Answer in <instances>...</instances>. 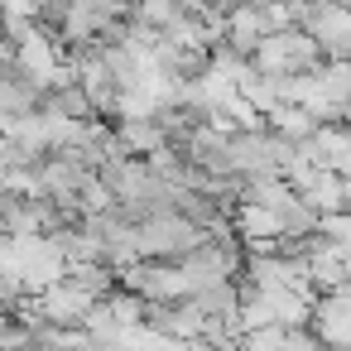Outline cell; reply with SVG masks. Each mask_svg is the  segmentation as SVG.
I'll use <instances>...</instances> for the list:
<instances>
[{
    "label": "cell",
    "mask_w": 351,
    "mask_h": 351,
    "mask_svg": "<svg viewBox=\"0 0 351 351\" xmlns=\"http://www.w3.org/2000/svg\"><path fill=\"white\" fill-rule=\"evenodd\" d=\"M92 303L97 298H87L77 284H68V279H58V284H49V289H39L34 293V313L49 322V327H82V317L92 313Z\"/></svg>",
    "instance_id": "3"
},
{
    "label": "cell",
    "mask_w": 351,
    "mask_h": 351,
    "mask_svg": "<svg viewBox=\"0 0 351 351\" xmlns=\"http://www.w3.org/2000/svg\"><path fill=\"white\" fill-rule=\"evenodd\" d=\"M341 217H351V178H341Z\"/></svg>",
    "instance_id": "11"
},
{
    "label": "cell",
    "mask_w": 351,
    "mask_h": 351,
    "mask_svg": "<svg viewBox=\"0 0 351 351\" xmlns=\"http://www.w3.org/2000/svg\"><path fill=\"white\" fill-rule=\"evenodd\" d=\"M39 111V92L20 77H0V125H15Z\"/></svg>",
    "instance_id": "6"
},
{
    "label": "cell",
    "mask_w": 351,
    "mask_h": 351,
    "mask_svg": "<svg viewBox=\"0 0 351 351\" xmlns=\"http://www.w3.org/2000/svg\"><path fill=\"white\" fill-rule=\"evenodd\" d=\"M111 130H116L121 154H130V159H149V154L164 149V130H159V121H116Z\"/></svg>",
    "instance_id": "4"
},
{
    "label": "cell",
    "mask_w": 351,
    "mask_h": 351,
    "mask_svg": "<svg viewBox=\"0 0 351 351\" xmlns=\"http://www.w3.org/2000/svg\"><path fill=\"white\" fill-rule=\"evenodd\" d=\"M279 341H284V327H255L241 337L236 351H279Z\"/></svg>",
    "instance_id": "9"
},
{
    "label": "cell",
    "mask_w": 351,
    "mask_h": 351,
    "mask_svg": "<svg viewBox=\"0 0 351 351\" xmlns=\"http://www.w3.org/2000/svg\"><path fill=\"white\" fill-rule=\"evenodd\" d=\"M279 351H322V341L308 332V327H284V341Z\"/></svg>",
    "instance_id": "10"
},
{
    "label": "cell",
    "mask_w": 351,
    "mask_h": 351,
    "mask_svg": "<svg viewBox=\"0 0 351 351\" xmlns=\"http://www.w3.org/2000/svg\"><path fill=\"white\" fill-rule=\"evenodd\" d=\"M250 68L260 77H303V73L322 68V53H317V44L303 29H279V34H265L255 44Z\"/></svg>",
    "instance_id": "1"
},
{
    "label": "cell",
    "mask_w": 351,
    "mask_h": 351,
    "mask_svg": "<svg viewBox=\"0 0 351 351\" xmlns=\"http://www.w3.org/2000/svg\"><path fill=\"white\" fill-rule=\"evenodd\" d=\"M63 279H68V284H77V289H82L87 298H97V303H101L106 293H116V269H111L106 260H82V265H68V269H63Z\"/></svg>",
    "instance_id": "5"
},
{
    "label": "cell",
    "mask_w": 351,
    "mask_h": 351,
    "mask_svg": "<svg viewBox=\"0 0 351 351\" xmlns=\"http://www.w3.org/2000/svg\"><path fill=\"white\" fill-rule=\"evenodd\" d=\"M207 236L193 226V221H183L173 207H164V212H149L145 221H135V250H140V260H183L188 250H197Z\"/></svg>",
    "instance_id": "2"
},
{
    "label": "cell",
    "mask_w": 351,
    "mask_h": 351,
    "mask_svg": "<svg viewBox=\"0 0 351 351\" xmlns=\"http://www.w3.org/2000/svg\"><path fill=\"white\" fill-rule=\"evenodd\" d=\"M265 130L279 135V140H289V145H303V140L317 130V121H313L303 106H274V111L265 116Z\"/></svg>",
    "instance_id": "7"
},
{
    "label": "cell",
    "mask_w": 351,
    "mask_h": 351,
    "mask_svg": "<svg viewBox=\"0 0 351 351\" xmlns=\"http://www.w3.org/2000/svg\"><path fill=\"white\" fill-rule=\"evenodd\" d=\"M298 197H303L317 217H337V212H341V178H337V173H327V169H317V173H313V183H308V188H298Z\"/></svg>",
    "instance_id": "8"
}]
</instances>
